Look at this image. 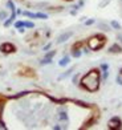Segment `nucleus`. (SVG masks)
<instances>
[{"instance_id": "nucleus-28", "label": "nucleus", "mask_w": 122, "mask_h": 130, "mask_svg": "<svg viewBox=\"0 0 122 130\" xmlns=\"http://www.w3.org/2000/svg\"><path fill=\"white\" fill-rule=\"evenodd\" d=\"M62 127H64V126H60V125H55V126H53V130H61Z\"/></svg>"}, {"instance_id": "nucleus-32", "label": "nucleus", "mask_w": 122, "mask_h": 130, "mask_svg": "<svg viewBox=\"0 0 122 130\" xmlns=\"http://www.w3.org/2000/svg\"><path fill=\"white\" fill-rule=\"evenodd\" d=\"M117 39L121 41V44H122V36H121V35H117Z\"/></svg>"}, {"instance_id": "nucleus-21", "label": "nucleus", "mask_w": 122, "mask_h": 130, "mask_svg": "<svg viewBox=\"0 0 122 130\" xmlns=\"http://www.w3.org/2000/svg\"><path fill=\"white\" fill-rule=\"evenodd\" d=\"M100 69H101V72H108V70H109V65L105 64V62H102L100 65Z\"/></svg>"}, {"instance_id": "nucleus-23", "label": "nucleus", "mask_w": 122, "mask_h": 130, "mask_svg": "<svg viewBox=\"0 0 122 130\" xmlns=\"http://www.w3.org/2000/svg\"><path fill=\"white\" fill-rule=\"evenodd\" d=\"M78 78H80V74H78V73H76V74L73 76L72 81H73V84H74V85H77V84H78Z\"/></svg>"}, {"instance_id": "nucleus-33", "label": "nucleus", "mask_w": 122, "mask_h": 130, "mask_svg": "<svg viewBox=\"0 0 122 130\" xmlns=\"http://www.w3.org/2000/svg\"><path fill=\"white\" fill-rule=\"evenodd\" d=\"M119 74H121V76H122V68H121V69H119Z\"/></svg>"}, {"instance_id": "nucleus-7", "label": "nucleus", "mask_w": 122, "mask_h": 130, "mask_svg": "<svg viewBox=\"0 0 122 130\" xmlns=\"http://www.w3.org/2000/svg\"><path fill=\"white\" fill-rule=\"evenodd\" d=\"M16 16H17V13H16V12H11V16H8V19L3 21V25H4L5 28L11 27V25H12L13 23H15V20H16Z\"/></svg>"}, {"instance_id": "nucleus-5", "label": "nucleus", "mask_w": 122, "mask_h": 130, "mask_svg": "<svg viewBox=\"0 0 122 130\" xmlns=\"http://www.w3.org/2000/svg\"><path fill=\"white\" fill-rule=\"evenodd\" d=\"M23 16L29 17V19H40V20H46L48 13L44 12H31V11H23Z\"/></svg>"}, {"instance_id": "nucleus-27", "label": "nucleus", "mask_w": 122, "mask_h": 130, "mask_svg": "<svg viewBox=\"0 0 122 130\" xmlns=\"http://www.w3.org/2000/svg\"><path fill=\"white\" fill-rule=\"evenodd\" d=\"M109 77V70L108 72H102V80H108Z\"/></svg>"}, {"instance_id": "nucleus-6", "label": "nucleus", "mask_w": 122, "mask_h": 130, "mask_svg": "<svg viewBox=\"0 0 122 130\" xmlns=\"http://www.w3.org/2000/svg\"><path fill=\"white\" fill-rule=\"evenodd\" d=\"M73 36V31H66V32H62L60 36H57L56 39V44H64L65 41H68L69 39H71Z\"/></svg>"}, {"instance_id": "nucleus-14", "label": "nucleus", "mask_w": 122, "mask_h": 130, "mask_svg": "<svg viewBox=\"0 0 122 130\" xmlns=\"http://www.w3.org/2000/svg\"><path fill=\"white\" fill-rule=\"evenodd\" d=\"M55 56H56V51H48V52H45L44 58H50V60H53Z\"/></svg>"}, {"instance_id": "nucleus-17", "label": "nucleus", "mask_w": 122, "mask_h": 130, "mask_svg": "<svg viewBox=\"0 0 122 130\" xmlns=\"http://www.w3.org/2000/svg\"><path fill=\"white\" fill-rule=\"evenodd\" d=\"M73 70H74V68H71V69H69V70H66L65 73H62V74L60 76V77H59V80H62V78H66L68 76H71V74H72V72H73Z\"/></svg>"}, {"instance_id": "nucleus-30", "label": "nucleus", "mask_w": 122, "mask_h": 130, "mask_svg": "<svg viewBox=\"0 0 122 130\" xmlns=\"http://www.w3.org/2000/svg\"><path fill=\"white\" fill-rule=\"evenodd\" d=\"M17 31H19L20 33H24V32H25V29H24V28H19V29H17Z\"/></svg>"}, {"instance_id": "nucleus-2", "label": "nucleus", "mask_w": 122, "mask_h": 130, "mask_svg": "<svg viewBox=\"0 0 122 130\" xmlns=\"http://www.w3.org/2000/svg\"><path fill=\"white\" fill-rule=\"evenodd\" d=\"M105 43H106V37L102 33H97V35H93L92 37L88 39L86 45L89 46L90 51H100L101 48H103Z\"/></svg>"}, {"instance_id": "nucleus-22", "label": "nucleus", "mask_w": 122, "mask_h": 130, "mask_svg": "<svg viewBox=\"0 0 122 130\" xmlns=\"http://www.w3.org/2000/svg\"><path fill=\"white\" fill-rule=\"evenodd\" d=\"M49 64H52L50 58H44V57H43V60L40 61V65H49Z\"/></svg>"}, {"instance_id": "nucleus-34", "label": "nucleus", "mask_w": 122, "mask_h": 130, "mask_svg": "<svg viewBox=\"0 0 122 130\" xmlns=\"http://www.w3.org/2000/svg\"><path fill=\"white\" fill-rule=\"evenodd\" d=\"M66 2H72V0H66Z\"/></svg>"}, {"instance_id": "nucleus-24", "label": "nucleus", "mask_w": 122, "mask_h": 130, "mask_svg": "<svg viewBox=\"0 0 122 130\" xmlns=\"http://www.w3.org/2000/svg\"><path fill=\"white\" fill-rule=\"evenodd\" d=\"M96 23V19H88V20H85V25H93Z\"/></svg>"}, {"instance_id": "nucleus-15", "label": "nucleus", "mask_w": 122, "mask_h": 130, "mask_svg": "<svg viewBox=\"0 0 122 130\" xmlns=\"http://www.w3.org/2000/svg\"><path fill=\"white\" fill-rule=\"evenodd\" d=\"M8 19V12L5 9H2L0 11V21H4Z\"/></svg>"}, {"instance_id": "nucleus-26", "label": "nucleus", "mask_w": 122, "mask_h": 130, "mask_svg": "<svg viewBox=\"0 0 122 130\" xmlns=\"http://www.w3.org/2000/svg\"><path fill=\"white\" fill-rule=\"evenodd\" d=\"M115 81H117V84H118V85H122V76L118 74V76H117V78H115Z\"/></svg>"}, {"instance_id": "nucleus-31", "label": "nucleus", "mask_w": 122, "mask_h": 130, "mask_svg": "<svg viewBox=\"0 0 122 130\" xmlns=\"http://www.w3.org/2000/svg\"><path fill=\"white\" fill-rule=\"evenodd\" d=\"M78 5H80V8L82 7V5H84V0H80V2H78Z\"/></svg>"}, {"instance_id": "nucleus-20", "label": "nucleus", "mask_w": 122, "mask_h": 130, "mask_svg": "<svg viewBox=\"0 0 122 130\" xmlns=\"http://www.w3.org/2000/svg\"><path fill=\"white\" fill-rule=\"evenodd\" d=\"M24 27L28 28V29H33L34 28V23L33 21H29V20H25L24 21Z\"/></svg>"}, {"instance_id": "nucleus-9", "label": "nucleus", "mask_w": 122, "mask_h": 130, "mask_svg": "<svg viewBox=\"0 0 122 130\" xmlns=\"http://www.w3.org/2000/svg\"><path fill=\"white\" fill-rule=\"evenodd\" d=\"M57 117H59L60 121H64V122H68L69 121V117H68V111L66 110L60 109L59 111H57Z\"/></svg>"}, {"instance_id": "nucleus-13", "label": "nucleus", "mask_w": 122, "mask_h": 130, "mask_svg": "<svg viewBox=\"0 0 122 130\" xmlns=\"http://www.w3.org/2000/svg\"><path fill=\"white\" fill-rule=\"evenodd\" d=\"M7 8L11 11V12H16V7H15V3L12 0H7Z\"/></svg>"}, {"instance_id": "nucleus-16", "label": "nucleus", "mask_w": 122, "mask_h": 130, "mask_svg": "<svg viewBox=\"0 0 122 130\" xmlns=\"http://www.w3.org/2000/svg\"><path fill=\"white\" fill-rule=\"evenodd\" d=\"M110 27H112L113 29H117V31L122 29L121 25H119V23H118V21H115V20H112V21H110Z\"/></svg>"}, {"instance_id": "nucleus-12", "label": "nucleus", "mask_w": 122, "mask_h": 130, "mask_svg": "<svg viewBox=\"0 0 122 130\" xmlns=\"http://www.w3.org/2000/svg\"><path fill=\"white\" fill-rule=\"evenodd\" d=\"M71 56L74 57V58H80L81 56H82V49H74V48H72Z\"/></svg>"}, {"instance_id": "nucleus-1", "label": "nucleus", "mask_w": 122, "mask_h": 130, "mask_svg": "<svg viewBox=\"0 0 122 130\" xmlns=\"http://www.w3.org/2000/svg\"><path fill=\"white\" fill-rule=\"evenodd\" d=\"M101 84V69H92L86 74H84L80 80L81 88L90 93H94L100 89Z\"/></svg>"}, {"instance_id": "nucleus-10", "label": "nucleus", "mask_w": 122, "mask_h": 130, "mask_svg": "<svg viewBox=\"0 0 122 130\" xmlns=\"http://www.w3.org/2000/svg\"><path fill=\"white\" fill-rule=\"evenodd\" d=\"M69 64H71V56L65 55V56H64L61 60L59 61V67H62V68H64V67H68Z\"/></svg>"}, {"instance_id": "nucleus-29", "label": "nucleus", "mask_w": 122, "mask_h": 130, "mask_svg": "<svg viewBox=\"0 0 122 130\" xmlns=\"http://www.w3.org/2000/svg\"><path fill=\"white\" fill-rule=\"evenodd\" d=\"M16 13H17V15H23V11H21V9H17V8H16Z\"/></svg>"}, {"instance_id": "nucleus-3", "label": "nucleus", "mask_w": 122, "mask_h": 130, "mask_svg": "<svg viewBox=\"0 0 122 130\" xmlns=\"http://www.w3.org/2000/svg\"><path fill=\"white\" fill-rule=\"evenodd\" d=\"M108 127L110 130H119V129H122V120H121L118 116L112 117L108 121Z\"/></svg>"}, {"instance_id": "nucleus-25", "label": "nucleus", "mask_w": 122, "mask_h": 130, "mask_svg": "<svg viewBox=\"0 0 122 130\" xmlns=\"http://www.w3.org/2000/svg\"><path fill=\"white\" fill-rule=\"evenodd\" d=\"M50 46H52V43H48V44H45V45L43 46V51H44V52H48V51L50 49Z\"/></svg>"}, {"instance_id": "nucleus-11", "label": "nucleus", "mask_w": 122, "mask_h": 130, "mask_svg": "<svg viewBox=\"0 0 122 130\" xmlns=\"http://www.w3.org/2000/svg\"><path fill=\"white\" fill-rule=\"evenodd\" d=\"M31 92H28V90H23V92H19V93H16V94H12V96H9L8 98H12V100H17V98H21V97H24V96H28Z\"/></svg>"}, {"instance_id": "nucleus-4", "label": "nucleus", "mask_w": 122, "mask_h": 130, "mask_svg": "<svg viewBox=\"0 0 122 130\" xmlns=\"http://www.w3.org/2000/svg\"><path fill=\"white\" fill-rule=\"evenodd\" d=\"M0 52L4 53V55H11V53L16 52V45L9 43V41H5V43L0 44Z\"/></svg>"}, {"instance_id": "nucleus-19", "label": "nucleus", "mask_w": 122, "mask_h": 130, "mask_svg": "<svg viewBox=\"0 0 122 130\" xmlns=\"http://www.w3.org/2000/svg\"><path fill=\"white\" fill-rule=\"evenodd\" d=\"M13 27L16 28V29H19V28H25L24 27V21H21V20H15V23H13Z\"/></svg>"}, {"instance_id": "nucleus-18", "label": "nucleus", "mask_w": 122, "mask_h": 130, "mask_svg": "<svg viewBox=\"0 0 122 130\" xmlns=\"http://www.w3.org/2000/svg\"><path fill=\"white\" fill-rule=\"evenodd\" d=\"M98 28L102 29V31H110V29H112V27L105 24V23H100V24H98Z\"/></svg>"}, {"instance_id": "nucleus-8", "label": "nucleus", "mask_w": 122, "mask_h": 130, "mask_svg": "<svg viewBox=\"0 0 122 130\" xmlns=\"http://www.w3.org/2000/svg\"><path fill=\"white\" fill-rule=\"evenodd\" d=\"M108 52L109 53H112V55H117V53H121L122 52V45H119V44H112L109 46V49H108Z\"/></svg>"}]
</instances>
